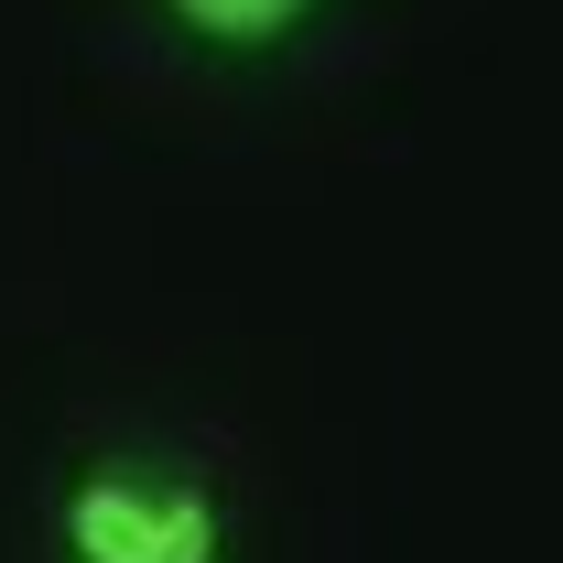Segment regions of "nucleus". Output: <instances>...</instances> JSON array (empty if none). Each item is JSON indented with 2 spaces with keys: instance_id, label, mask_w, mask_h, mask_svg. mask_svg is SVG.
<instances>
[{
  "instance_id": "1",
  "label": "nucleus",
  "mask_w": 563,
  "mask_h": 563,
  "mask_svg": "<svg viewBox=\"0 0 563 563\" xmlns=\"http://www.w3.org/2000/svg\"><path fill=\"white\" fill-rule=\"evenodd\" d=\"M55 553L66 563H228V498L185 455L109 444L55 488Z\"/></svg>"
},
{
  "instance_id": "2",
  "label": "nucleus",
  "mask_w": 563,
  "mask_h": 563,
  "mask_svg": "<svg viewBox=\"0 0 563 563\" xmlns=\"http://www.w3.org/2000/svg\"><path fill=\"white\" fill-rule=\"evenodd\" d=\"M163 22L207 55H272L314 22V0H163Z\"/></svg>"
}]
</instances>
